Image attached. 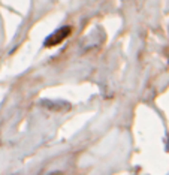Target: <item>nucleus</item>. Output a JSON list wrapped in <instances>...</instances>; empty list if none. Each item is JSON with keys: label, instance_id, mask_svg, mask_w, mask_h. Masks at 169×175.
Here are the masks:
<instances>
[{"label": "nucleus", "instance_id": "nucleus-1", "mask_svg": "<svg viewBox=\"0 0 169 175\" xmlns=\"http://www.w3.org/2000/svg\"><path fill=\"white\" fill-rule=\"evenodd\" d=\"M69 33H71V27H63V28L57 30L56 33H52L48 39L45 41V47H54V45L60 43L61 41H64L69 36Z\"/></svg>", "mask_w": 169, "mask_h": 175}]
</instances>
